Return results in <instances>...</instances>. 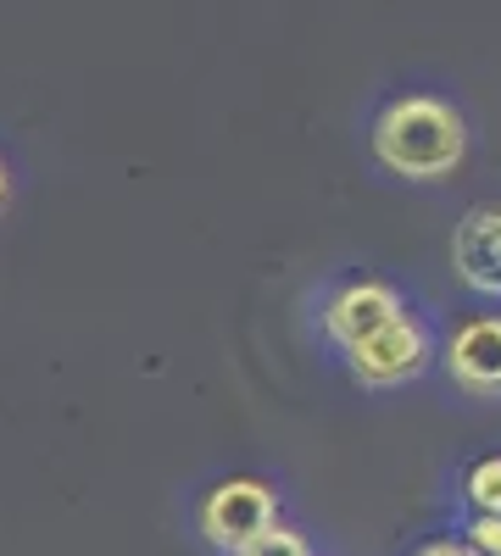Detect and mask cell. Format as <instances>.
<instances>
[{"mask_svg": "<svg viewBox=\"0 0 501 556\" xmlns=\"http://www.w3.org/2000/svg\"><path fill=\"white\" fill-rule=\"evenodd\" d=\"M451 267L468 290L501 295V206H474L451 235Z\"/></svg>", "mask_w": 501, "mask_h": 556, "instance_id": "4", "label": "cell"}, {"mask_svg": "<svg viewBox=\"0 0 501 556\" xmlns=\"http://www.w3.org/2000/svg\"><path fill=\"white\" fill-rule=\"evenodd\" d=\"M396 317H401V295L390 285H379V278H362V285H346L324 306V329H329V340H340L351 351L356 340L379 334L385 323H396Z\"/></svg>", "mask_w": 501, "mask_h": 556, "instance_id": "5", "label": "cell"}, {"mask_svg": "<svg viewBox=\"0 0 501 556\" xmlns=\"http://www.w3.org/2000/svg\"><path fill=\"white\" fill-rule=\"evenodd\" d=\"M446 367L468 395H501V317L463 323L446 345Z\"/></svg>", "mask_w": 501, "mask_h": 556, "instance_id": "6", "label": "cell"}, {"mask_svg": "<svg viewBox=\"0 0 501 556\" xmlns=\"http://www.w3.org/2000/svg\"><path fill=\"white\" fill-rule=\"evenodd\" d=\"M463 540H468L479 556H501V518H474Z\"/></svg>", "mask_w": 501, "mask_h": 556, "instance_id": "9", "label": "cell"}, {"mask_svg": "<svg viewBox=\"0 0 501 556\" xmlns=\"http://www.w3.org/2000/svg\"><path fill=\"white\" fill-rule=\"evenodd\" d=\"M279 523V495L262 479H223L206 501H201V540L212 551H240L246 540L267 534Z\"/></svg>", "mask_w": 501, "mask_h": 556, "instance_id": "2", "label": "cell"}, {"mask_svg": "<svg viewBox=\"0 0 501 556\" xmlns=\"http://www.w3.org/2000/svg\"><path fill=\"white\" fill-rule=\"evenodd\" d=\"M374 156L401 178H446L468 156V128L446 101L406 96L390 101L374 123Z\"/></svg>", "mask_w": 501, "mask_h": 556, "instance_id": "1", "label": "cell"}, {"mask_svg": "<svg viewBox=\"0 0 501 556\" xmlns=\"http://www.w3.org/2000/svg\"><path fill=\"white\" fill-rule=\"evenodd\" d=\"M0 201H7V167H0Z\"/></svg>", "mask_w": 501, "mask_h": 556, "instance_id": "11", "label": "cell"}, {"mask_svg": "<svg viewBox=\"0 0 501 556\" xmlns=\"http://www.w3.org/2000/svg\"><path fill=\"white\" fill-rule=\"evenodd\" d=\"M235 556H312L306 551V540L296 534V529H285V523H273L267 534H256V540H246Z\"/></svg>", "mask_w": 501, "mask_h": 556, "instance_id": "8", "label": "cell"}, {"mask_svg": "<svg viewBox=\"0 0 501 556\" xmlns=\"http://www.w3.org/2000/svg\"><path fill=\"white\" fill-rule=\"evenodd\" d=\"M474 518H501V456H485L468 468V484H463Z\"/></svg>", "mask_w": 501, "mask_h": 556, "instance_id": "7", "label": "cell"}, {"mask_svg": "<svg viewBox=\"0 0 501 556\" xmlns=\"http://www.w3.org/2000/svg\"><path fill=\"white\" fill-rule=\"evenodd\" d=\"M413 556H479L468 540H429V545H418Z\"/></svg>", "mask_w": 501, "mask_h": 556, "instance_id": "10", "label": "cell"}, {"mask_svg": "<svg viewBox=\"0 0 501 556\" xmlns=\"http://www.w3.org/2000/svg\"><path fill=\"white\" fill-rule=\"evenodd\" d=\"M424 367H429V334H424V323L406 317V312L396 323H385L379 334L351 345V374L374 390H396L406 379H418Z\"/></svg>", "mask_w": 501, "mask_h": 556, "instance_id": "3", "label": "cell"}]
</instances>
